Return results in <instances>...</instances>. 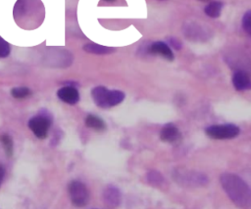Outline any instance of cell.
I'll list each match as a JSON object with an SVG mask.
<instances>
[{
  "mask_svg": "<svg viewBox=\"0 0 251 209\" xmlns=\"http://www.w3.org/2000/svg\"><path fill=\"white\" fill-rule=\"evenodd\" d=\"M13 15L20 27L32 29L42 22L44 7L40 0H18L14 6Z\"/></svg>",
  "mask_w": 251,
  "mask_h": 209,
  "instance_id": "6da1fadb",
  "label": "cell"
},
{
  "mask_svg": "<svg viewBox=\"0 0 251 209\" xmlns=\"http://www.w3.org/2000/svg\"><path fill=\"white\" fill-rule=\"evenodd\" d=\"M220 182L226 195L236 206H250L251 190L243 179L233 173H224L220 177Z\"/></svg>",
  "mask_w": 251,
  "mask_h": 209,
  "instance_id": "7a4b0ae2",
  "label": "cell"
},
{
  "mask_svg": "<svg viewBox=\"0 0 251 209\" xmlns=\"http://www.w3.org/2000/svg\"><path fill=\"white\" fill-rule=\"evenodd\" d=\"M94 104L101 108H108L121 104L125 99V93L120 90H108L106 87L97 86L91 90Z\"/></svg>",
  "mask_w": 251,
  "mask_h": 209,
  "instance_id": "3957f363",
  "label": "cell"
},
{
  "mask_svg": "<svg viewBox=\"0 0 251 209\" xmlns=\"http://www.w3.org/2000/svg\"><path fill=\"white\" fill-rule=\"evenodd\" d=\"M52 123V116L47 110L42 109L37 115L32 116L28 122V128L38 139H45L47 137L49 128Z\"/></svg>",
  "mask_w": 251,
  "mask_h": 209,
  "instance_id": "277c9868",
  "label": "cell"
},
{
  "mask_svg": "<svg viewBox=\"0 0 251 209\" xmlns=\"http://www.w3.org/2000/svg\"><path fill=\"white\" fill-rule=\"evenodd\" d=\"M68 192L71 202L75 207H84L88 204L89 191L80 181H72L68 186Z\"/></svg>",
  "mask_w": 251,
  "mask_h": 209,
  "instance_id": "5b68a950",
  "label": "cell"
},
{
  "mask_svg": "<svg viewBox=\"0 0 251 209\" xmlns=\"http://www.w3.org/2000/svg\"><path fill=\"white\" fill-rule=\"evenodd\" d=\"M240 129L234 124L211 125L205 129V133L212 139L226 140L238 136Z\"/></svg>",
  "mask_w": 251,
  "mask_h": 209,
  "instance_id": "8992f818",
  "label": "cell"
},
{
  "mask_svg": "<svg viewBox=\"0 0 251 209\" xmlns=\"http://www.w3.org/2000/svg\"><path fill=\"white\" fill-rule=\"evenodd\" d=\"M175 179L177 183L184 184L186 186H205L208 183V179L204 174L193 171H177L175 174Z\"/></svg>",
  "mask_w": 251,
  "mask_h": 209,
  "instance_id": "52a82bcc",
  "label": "cell"
},
{
  "mask_svg": "<svg viewBox=\"0 0 251 209\" xmlns=\"http://www.w3.org/2000/svg\"><path fill=\"white\" fill-rule=\"evenodd\" d=\"M102 196H103L104 204L107 207L115 208V207L120 206V204H121L122 193H121L119 188H115L113 186L107 187L104 189Z\"/></svg>",
  "mask_w": 251,
  "mask_h": 209,
  "instance_id": "ba28073f",
  "label": "cell"
},
{
  "mask_svg": "<svg viewBox=\"0 0 251 209\" xmlns=\"http://www.w3.org/2000/svg\"><path fill=\"white\" fill-rule=\"evenodd\" d=\"M58 98L69 104H75L79 101V93L76 88L73 86H64L57 92Z\"/></svg>",
  "mask_w": 251,
  "mask_h": 209,
  "instance_id": "9c48e42d",
  "label": "cell"
},
{
  "mask_svg": "<svg viewBox=\"0 0 251 209\" xmlns=\"http://www.w3.org/2000/svg\"><path fill=\"white\" fill-rule=\"evenodd\" d=\"M232 84L237 91H245L250 89L251 81L249 74L244 70L235 71L232 76Z\"/></svg>",
  "mask_w": 251,
  "mask_h": 209,
  "instance_id": "30bf717a",
  "label": "cell"
},
{
  "mask_svg": "<svg viewBox=\"0 0 251 209\" xmlns=\"http://www.w3.org/2000/svg\"><path fill=\"white\" fill-rule=\"evenodd\" d=\"M160 138L163 142L175 143L179 140L180 133L173 123H168L161 129Z\"/></svg>",
  "mask_w": 251,
  "mask_h": 209,
  "instance_id": "8fae6325",
  "label": "cell"
},
{
  "mask_svg": "<svg viewBox=\"0 0 251 209\" xmlns=\"http://www.w3.org/2000/svg\"><path fill=\"white\" fill-rule=\"evenodd\" d=\"M150 52L155 55H160L168 61H174L175 59L174 53L171 50V48L165 42L162 41L152 43V45L150 46Z\"/></svg>",
  "mask_w": 251,
  "mask_h": 209,
  "instance_id": "7c38bea8",
  "label": "cell"
},
{
  "mask_svg": "<svg viewBox=\"0 0 251 209\" xmlns=\"http://www.w3.org/2000/svg\"><path fill=\"white\" fill-rule=\"evenodd\" d=\"M83 50L86 53L95 54V55H106V54H111L115 51L114 48L102 46V45L95 44V43H87V44L83 45Z\"/></svg>",
  "mask_w": 251,
  "mask_h": 209,
  "instance_id": "4fadbf2b",
  "label": "cell"
},
{
  "mask_svg": "<svg viewBox=\"0 0 251 209\" xmlns=\"http://www.w3.org/2000/svg\"><path fill=\"white\" fill-rule=\"evenodd\" d=\"M84 122L87 127L97 130V131H103L106 128V124H105L104 120L94 114H88L85 117Z\"/></svg>",
  "mask_w": 251,
  "mask_h": 209,
  "instance_id": "5bb4252c",
  "label": "cell"
},
{
  "mask_svg": "<svg viewBox=\"0 0 251 209\" xmlns=\"http://www.w3.org/2000/svg\"><path fill=\"white\" fill-rule=\"evenodd\" d=\"M223 9V3L220 1L210 2L204 9L205 14L210 18H218L221 15Z\"/></svg>",
  "mask_w": 251,
  "mask_h": 209,
  "instance_id": "9a60e30c",
  "label": "cell"
},
{
  "mask_svg": "<svg viewBox=\"0 0 251 209\" xmlns=\"http://www.w3.org/2000/svg\"><path fill=\"white\" fill-rule=\"evenodd\" d=\"M0 141L3 145V147L7 153V155L10 157L13 155V140L8 134H3L0 136Z\"/></svg>",
  "mask_w": 251,
  "mask_h": 209,
  "instance_id": "2e32d148",
  "label": "cell"
},
{
  "mask_svg": "<svg viewBox=\"0 0 251 209\" xmlns=\"http://www.w3.org/2000/svg\"><path fill=\"white\" fill-rule=\"evenodd\" d=\"M31 94L30 89L27 87H15L11 90V95L15 99H25Z\"/></svg>",
  "mask_w": 251,
  "mask_h": 209,
  "instance_id": "e0dca14e",
  "label": "cell"
},
{
  "mask_svg": "<svg viewBox=\"0 0 251 209\" xmlns=\"http://www.w3.org/2000/svg\"><path fill=\"white\" fill-rule=\"evenodd\" d=\"M147 181L153 186H160L164 182L163 176L158 171H150L147 173Z\"/></svg>",
  "mask_w": 251,
  "mask_h": 209,
  "instance_id": "ac0fdd59",
  "label": "cell"
},
{
  "mask_svg": "<svg viewBox=\"0 0 251 209\" xmlns=\"http://www.w3.org/2000/svg\"><path fill=\"white\" fill-rule=\"evenodd\" d=\"M11 47L10 44L0 36V59L7 58L10 55Z\"/></svg>",
  "mask_w": 251,
  "mask_h": 209,
  "instance_id": "d6986e66",
  "label": "cell"
},
{
  "mask_svg": "<svg viewBox=\"0 0 251 209\" xmlns=\"http://www.w3.org/2000/svg\"><path fill=\"white\" fill-rule=\"evenodd\" d=\"M242 27L247 34H251V11H247L242 18Z\"/></svg>",
  "mask_w": 251,
  "mask_h": 209,
  "instance_id": "ffe728a7",
  "label": "cell"
},
{
  "mask_svg": "<svg viewBox=\"0 0 251 209\" xmlns=\"http://www.w3.org/2000/svg\"><path fill=\"white\" fill-rule=\"evenodd\" d=\"M169 42H170V44H171L175 49H176V50H179V49L181 48V43H180L177 39H176V38H174V37L170 38V39H169Z\"/></svg>",
  "mask_w": 251,
  "mask_h": 209,
  "instance_id": "44dd1931",
  "label": "cell"
},
{
  "mask_svg": "<svg viewBox=\"0 0 251 209\" xmlns=\"http://www.w3.org/2000/svg\"><path fill=\"white\" fill-rule=\"evenodd\" d=\"M4 176H5V168L0 164V186L4 180Z\"/></svg>",
  "mask_w": 251,
  "mask_h": 209,
  "instance_id": "7402d4cb",
  "label": "cell"
},
{
  "mask_svg": "<svg viewBox=\"0 0 251 209\" xmlns=\"http://www.w3.org/2000/svg\"><path fill=\"white\" fill-rule=\"evenodd\" d=\"M200 1H208V0H200Z\"/></svg>",
  "mask_w": 251,
  "mask_h": 209,
  "instance_id": "603a6c76",
  "label": "cell"
},
{
  "mask_svg": "<svg viewBox=\"0 0 251 209\" xmlns=\"http://www.w3.org/2000/svg\"><path fill=\"white\" fill-rule=\"evenodd\" d=\"M106 1H113V0H106Z\"/></svg>",
  "mask_w": 251,
  "mask_h": 209,
  "instance_id": "cb8c5ba5",
  "label": "cell"
}]
</instances>
